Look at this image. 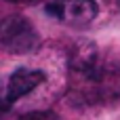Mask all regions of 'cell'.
I'll list each match as a JSON object with an SVG mask.
<instances>
[{
  "label": "cell",
  "instance_id": "6",
  "mask_svg": "<svg viewBox=\"0 0 120 120\" xmlns=\"http://www.w3.org/2000/svg\"><path fill=\"white\" fill-rule=\"evenodd\" d=\"M13 108V103L8 101V97H6V91H4V82H0V118L8 112Z\"/></svg>",
  "mask_w": 120,
  "mask_h": 120
},
{
  "label": "cell",
  "instance_id": "3",
  "mask_svg": "<svg viewBox=\"0 0 120 120\" xmlns=\"http://www.w3.org/2000/svg\"><path fill=\"white\" fill-rule=\"evenodd\" d=\"M44 13L68 25H86L99 15V4L95 0H51Z\"/></svg>",
  "mask_w": 120,
  "mask_h": 120
},
{
  "label": "cell",
  "instance_id": "5",
  "mask_svg": "<svg viewBox=\"0 0 120 120\" xmlns=\"http://www.w3.org/2000/svg\"><path fill=\"white\" fill-rule=\"evenodd\" d=\"M19 120H61V118L57 114H53V112H32V114L21 116Z\"/></svg>",
  "mask_w": 120,
  "mask_h": 120
},
{
  "label": "cell",
  "instance_id": "4",
  "mask_svg": "<svg viewBox=\"0 0 120 120\" xmlns=\"http://www.w3.org/2000/svg\"><path fill=\"white\" fill-rule=\"evenodd\" d=\"M44 72L40 70H27V68H19L15 70L6 80H4V91L11 103H15L17 99L25 97L27 93H32L36 86H40L44 82Z\"/></svg>",
  "mask_w": 120,
  "mask_h": 120
},
{
  "label": "cell",
  "instance_id": "1",
  "mask_svg": "<svg viewBox=\"0 0 120 120\" xmlns=\"http://www.w3.org/2000/svg\"><path fill=\"white\" fill-rule=\"evenodd\" d=\"M70 72L76 97L86 103L120 99V61L103 57L91 40H78L70 53Z\"/></svg>",
  "mask_w": 120,
  "mask_h": 120
},
{
  "label": "cell",
  "instance_id": "8",
  "mask_svg": "<svg viewBox=\"0 0 120 120\" xmlns=\"http://www.w3.org/2000/svg\"><path fill=\"white\" fill-rule=\"evenodd\" d=\"M118 4H120V0H118Z\"/></svg>",
  "mask_w": 120,
  "mask_h": 120
},
{
  "label": "cell",
  "instance_id": "2",
  "mask_svg": "<svg viewBox=\"0 0 120 120\" xmlns=\"http://www.w3.org/2000/svg\"><path fill=\"white\" fill-rule=\"evenodd\" d=\"M0 46L13 55H25L40 46V36L25 17L13 15L0 25Z\"/></svg>",
  "mask_w": 120,
  "mask_h": 120
},
{
  "label": "cell",
  "instance_id": "7",
  "mask_svg": "<svg viewBox=\"0 0 120 120\" xmlns=\"http://www.w3.org/2000/svg\"><path fill=\"white\" fill-rule=\"evenodd\" d=\"M6 2H17V4H30V2H34V0H6Z\"/></svg>",
  "mask_w": 120,
  "mask_h": 120
}]
</instances>
